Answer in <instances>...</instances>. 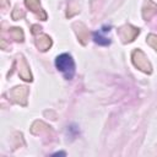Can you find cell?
Instances as JSON below:
<instances>
[{
    "mask_svg": "<svg viewBox=\"0 0 157 157\" xmlns=\"http://www.w3.org/2000/svg\"><path fill=\"white\" fill-rule=\"evenodd\" d=\"M55 66L56 69L64 75L66 80H71L75 75V61L72 56L67 53L60 54L55 59Z\"/></svg>",
    "mask_w": 157,
    "mask_h": 157,
    "instance_id": "cell-1",
    "label": "cell"
},
{
    "mask_svg": "<svg viewBox=\"0 0 157 157\" xmlns=\"http://www.w3.org/2000/svg\"><path fill=\"white\" fill-rule=\"evenodd\" d=\"M108 31H109V28H108V29L102 28V29H99L98 32H94V33H93V39H94V42L98 43V44H101V45H107V44H109V43H110V39H109V37L105 36V33H107Z\"/></svg>",
    "mask_w": 157,
    "mask_h": 157,
    "instance_id": "cell-2",
    "label": "cell"
}]
</instances>
